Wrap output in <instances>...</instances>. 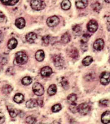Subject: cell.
<instances>
[{
  "mask_svg": "<svg viewBox=\"0 0 110 124\" xmlns=\"http://www.w3.org/2000/svg\"><path fill=\"white\" fill-rule=\"evenodd\" d=\"M15 60L17 64L23 65L27 63L28 57L25 53L23 52H18L16 54Z\"/></svg>",
  "mask_w": 110,
  "mask_h": 124,
  "instance_id": "6da1fadb",
  "label": "cell"
},
{
  "mask_svg": "<svg viewBox=\"0 0 110 124\" xmlns=\"http://www.w3.org/2000/svg\"><path fill=\"white\" fill-rule=\"evenodd\" d=\"M30 6L34 10L40 11L44 9L46 5L44 0H31Z\"/></svg>",
  "mask_w": 110,
  "mask_h": 124,
  "instance_id": "7a4b0ae2",
  "label": "cell"
},
{
  "mask_svg": "<svg viewBox=\"0 0 110 124\" xmlns=\"http://www.w3.org/2000/svg\"><path fill=\"white\" fill-rule=\"evenodd\" d=\"M91 108L88 103H83L79 104L77 107V112L81 116H86L89 113Z\"/></svg>",
  "mask_w": 110,
  "mask_h": 124,
  "instance_id": "3957f363",
  "label": "cell"
},
{
  "mask_svg": "<svg viewBox=\"0 0 110 124\" xmlns=\"http://www.w3.org/2000/svg\"><path fill=\"white\" fill-rule=\"evenodd\" d=\"M32 90L34 93L38 96H41L44 93L43 87L39 83H35L33 85Z\"/></svg>",
  "mask_w": 110,
  "mask_h": 124,
  "instance_id": "277c9868",
  "label": "cell"
},
{
  "mask_svg": "<svg viewBox=\"0 0 110 124\" xmlns=\"http://www.w3.org/2000/svg\"><path fill=\"white\" fill-rule=\"evenodd\" d=\"M53 62L55 66L58 69H61L64 65V59L59 55H56L54 56Z\"/></svg>",
  "mask_w": 110,
  "mask_h": 124,
  "instance_id": "5b68a950",
  "label": "cell"
},
{
  "mask_svg": "<svg viewBox=\"0 0 110 124\" xmlns=\"http://www.w3.org/2000/svg\"><path fill=\"white\" fill-rule=\"evenodd\" d=\"M110 81V73L108 72H104L101 74L100 77V81L104 85H107L109 84Z\"/></svg>",
  "mask_w": 110,
  "mask_h": 124,
  "instance_id": "8992f818",
  "label": "cell"
},
{
  "mask_svg": "<svg viewBox=\"0 0 110 124\" xmlns=\"http://www.w3.org/2000/svg\"><path fill=\"white\" fill-rule=\"evenodd\" d=\"M59 23V19L55 16L49 17L47 20L48 26L50 27H53L57 26Z\"/></svg>",
  "mask_w": 110,
  "mask_h": 124,
  "instance_id": "52a82bcc",
  "label": "cell"
},
{
  "mask_svg": "<svg viewBox=\"0 0 110 124\" xmlns=\"http://www.w3.org/2000/svg\"><path fill=\"white\" fill-rule=\"evenodd\" d=\"M98 23L96 20H91L87 24V29L88 31L90 32L94 33L96 32L98 30Z\"/></svg>",
  "mask_w": 110,
  "mask_h": 124,
  "instance_id": "ba28073f",
  "label": "cell"
},
{
  "mask_svg": "<svg viewBox=\"0 0 110 124\" xmlns=\"http://www.w3.org/2000/svg\"><path fill=\"white\" fill-rule=\"evenodd\" d=\"M104 42L103 39H99L96 40L94 42L93 47L96 50L100 51L104 48Z\"/></svg>",
  "mask_w": 110,
  "mask_h": 124,
  "instance_id": "9c48e42d",
  "label": "cell"
},
{
  "mask_svg": "<svg viewBox=\"0 0 110 124\" xmlns=\"http://www.w3.org/2000/svg\"><path fill=\"white\" fill-rule=\"evenodd\" d=\"M88 0H76L75 5L77 8L79 9H83L88 6Z\"/></svg>",
  "mask_w": 110,
  "mask_h": 124,
  "instance_id": "30bf717a",
  "label": "cell"
},
{
  "mask_svg": "<svg viewBox=\"0 0 110 124\" xmlns=\"http://www.w3.org/2000/svg\"><path fill=\"white\" fill-rule=\"evenodd\" d=\"M37 38V34L33 32H29L26 34L25 36L26 40L30 44L34 43Z\"/></svg>",
  "mask_w": 110,
  "mask_h": 124,
  "instance_id": "8fae6325",
  "label": "cell"
},
{
  "mask_svg": "<svg viewBox=\"0 0 110 124\" xmlns=\"http://www.w3.org/2000/svg\"><path fill=\"white\" fill-rule=\"evenodd\" d=\"M52 70L51 68L49 66H45L41 69V73L43 77H50L52 73Z\"/></svg>",
  "mask_w": 110,
  "mask_h": 124,
  "instance_id": "7c38bea8",
  "label": "cell"
},
{
  "mask_svg": "<svg viewBox=\"0 0 110 124\" xmlns=\"http://www.w3.org/2000/svg\"><path fill=\"white\" fill-rule=\"evenodd\" d=\"M101 121L104 124H109L110 121V112L107 111L104 112L101 117Z\"/></svg>",
  "mask_w": 110,
  "mask_h": 124,
  "instance_id": "4fadbf2b",
  "label": "cell"
},
{
  "mask_svg": "<svg viewBox=\"0 0 110 124\" xmlns=\"http://www.w3.org/2000/svg\"><path fill=\"white\" fill-rule=\"evenodd\" d=\"M39 105L38 101L36 99H30L26 102V107L27 108L30 109L37 107Z\"/></svg>",
  "mask_w": 110,
  "mask_h": 124,
  "instance_id": "5bb4252c",
  "label": "cell"
},
{
  "mask_svg": "<svg viewBox=\"0 0 110 124\" xmlns=\"http://www.w3.org/2000/svg\"><path fill=\"white\" fill-rule=\"evenodd\" d=\"M15 24L16 26L18 29H23L25 26V20L23 17H19L16 20Z\"/></svg>",
  "mask_w": 110,
  "mask_h": 124,
  "instance_id": "9a60e30c",
  "label": "cell"
},
{
  "mask_svg": "<svg viewBox=\"0 0 110 124\" xmlns=\"http://www.w3.org/2000/svg\"><path fill=\"white\" fill-rule=\"evenodd\" d=\"M77 95L75 94L72 93L69 95L67 97V100L70 105H76V101L77 100Z\"/></svg>",
  "mask_w": 110,
  "mask_h": 124,
  "instance_id": "2e32d148",
  "label": "cell"
},
{
  "mask_svg": "<svg viewBox=\"0 0 110 124\" xmlns=\"http://www.w3.org/2000/svg\"><path fill=\"white\" fill-rule=\"evenodd\" d=\"M17 41L15 38H12L9 40L8 43V46L9 49H14L17 46Z\"/></svg>",
  "mask_w": 110,
  "mask_h": 124,
  "instance_id": "e0dca14e",
  "label": "cell"
},
{
  "mask_svg": "<svg viewBox=\"0 0 110 124\" xmlns=\"http://www.w3.org/2000/svg\"><path fill=\"white\" fill-rule=\"evenodd\" d=\"M45 58V53L42 50L38 51L35 54V58L37 61L39 62H42L44 60Z\"/></svg>",
  "mask_w": 110,
  "mask_h": 124,
  "instance_id": "ac0fdd59",
  "label": "cell"
},
{
  "mask_svg": "<svg viewBox=\"0 0 110 124\" xmlns=\"http://www.w3.org/2000/svg\"><path fill=\"white\" fill-rule=\"evenodd\" d=\"M57 88L56 85L52 84L48 88L47 92L49 95L52 96L55 94L57 92Z\"/></svg>",
  "mask_w": 110,
  "mask_h": 124,
  "instance_id": "d6986e66",
  "label": "cell"
},
{
  "mask_svg": "<svg viewBox=\"0 0 110 124\" xmlns=\"http://www.w3.org/2000/svg\"><path fill=\"white\" fill-rule=\"evenodd\" d=\"M14 101L17 103H21L23 102L24 100V96L22 94L17 93L14 97Z\"/></svg>",
  "mask_w": 110,
  "mask_h": 124,
  "instance_id": "ffe728a7",
  "label": "cell"
},
{
  "mask_svg": "<svg viewBox=\"0 0 110 124\" xmlns=\"http://www.w3.org/2000/svg\"><path fill=\"white\" fill-rule=\"evenodd\" d=\"M71 39L70 35L68 33H66L61 37V40L63 44H67L69 42Z\"/></svg>",
  "mask_w": 110,
  "mask_h": 124,
  "instance_id": "44dd1931",
  "label": "cell"
},
{
  "mask_svg": "<svg viewBox=\"0 0 110 124\" xmlns=\"http://www.w3.org/2000/svg\"><path fill=\"white\" fill-rule=\"evenodd\" d=\"M71 6V3L69 0H63L61 3L62 8L64 10L69 9Z\"/></svg>",
  "mask_w": 110,
  "mask_h": 124,
  "instance_id": "7402d4cb",
  "label": "cell"
},
{
  "mask_svg": "<svg viewBox=\"0 0 110 124\" xmlns=\"http://www.w3.org/2000/svg\"><path fill=\"white\" fill-rule=\"evenodd\" d=\"M13 90L12 87L8 85H6L2 87V92L5 94H8L11 93Z\"/></svg>",
  "mask_w": 110,
  "mask_h": 124,
  "instance_id": "603a6c76",
  "label": "cell"
},
{
  "mask_svg": "<svg viewBox=\"0 0 110 124\" xmlns=\"http://www.w3.org/2000/svg\"><path fill=\"white\" fill-rule=\"evenodd\" d=\"M8 54H0V64L2 65H5L8 61Z\"/></svg>",
  "mask_w": 110,
  "mask_h": 124,
  "instance_id": "cb8c5ba5",
  "label": "cell"
},
{
  "mask_svg": "<svg viewBox=\"0 0 110 124\" xmlns=\"http://www.w3.org/2000/svg\"><path fill=\"white\" fill-rule=\"evenodd\" d=\"M69 55L72 58H77L78 55V52L76 49L73 48L69 50Z\"/></svg>",
  "mask_w": 110,
  "mask_h": 124,
  "instance_id": "d4e9b609",
  "label": "cell"
},
{
  "mask_svg": "<svg viewBox=\"0 0 110 124\" xmlns=\"http://www.w3.org/2000/svg\"><path fill=\"white\" fill-rule=\"evenodd\" d=\"M8 110L9 115H10V116L11 117H15L18 115V111L15 108L8 107Z\"/></svg>",
  "mask_w": 110,
  "mask_h": 124,
  "instance_id": "484cf974",
  "label": "cell"
},
{
  "mask_svg": "<svg viewBox=\"0 0 110 124\" xmlns=\"http://www.w3.org/2000/svg\"><path fill=\"white\" fill-rule=\"evenodd\" d=\"M93 61V58L91 56H88L84 58L82 60V63L84 66H88L90 65Z\"/></svg>",
  "mask_w": 110,
  "mask_h": 124,
  "instance_id": "4316f807",
  "label": "cell"
},
{
  "mask_svg": "<svg viewBox=\"0 0 110 124\" xmlns=\"http://www.w3.org/2000/svg\"><path fill=\"white\" fill-rule=\"evenodd\" d=\"M0 1L6 5L12 6L16 4L19 0H0Z\"/></svg>",
  "mask_w": 110,
  "mask_h": 124,
  "instance_id": "83f0119b",
  "label": "cell"
},
{
  "mask_svg": "<svg viewBox=\"0 0 110 124\" xmlns=\"http://www.w3.org/2000/svg\"><path fill=\"white\" fill-rule=\"evenodd\" d=\"M32 82V78L29 77H24L22 79L21 82L23 85H28L31 84Z\"/></svg>",
  "mask_w": 110,
  "mask_h": 124,
  "instance_id": "f1b7e54d",
  "label": "cell"
},
{
  "mask_svg": "<svg viewBox=\"0 0 110 124\" xmlns=\"http://www.w3.org/2000/svg\"><path fill=\"white\" fill-rule=\"evenodd\" d=\"M26 122L27 124H34L37 122V120L35 117L33 116H29L26 118Z\"/></svg>",
  "mask_w": 110,
  "mask_h": 124,
  "instance_id": "f546056e",
  "label": "cell"
},
{
  "mask_svg": "<svg viewBox=\"0 0 110 124\" xmlns=\"http://www.w3.org/2000/svg\"><path fill=\"white\" fill-rule=\"evenodd\" d=\"M61 105L59 103L55 104L52 107V111L54 113H57L61 110Z\"/></svg>",
  "mask_w": 110,
  "mask_h": 124,
  "instance_id": "4dcf8cb0",
  "label": "cell"
},
{
  "mask_svg": "<svg viewBox=\"0 0 110 124\" xmlns=\"http://www.w3.org/2000/svg\"><path fill=\"white\" fill-rule=\"evenodd\" d=\"M50 37L49 35H46L43 37L42 39L43 45L45 46L48 45L50 42Z\"/></svg>",
  "mask_w": 110,
  "mask_h": 124,
  "instance_id": "1f68e13d",
  "label": "cell"
},
{
  "mask_svg": "<svg viewBox=\"0 0 110 124\" xmlns=\"http://www.w3.org/2000/svg\"><path fill=\"white\" fill-rule=\"evenodd\" d=\"M61 83L62 86L64 89L67 90L69 88V86L68 82L64 78H62Z\"/></svg>",
  "mask_w": 110,
  "mask_h": 124,
  "instance_id": "d6a6232c",
  "label": "cell"
},
{
  "mask_svg": "<svg viewBox=\"0 0 110 124\" xmlns=\"http://www.w3.org/2000/svg\"><path fill=\"white\" fill-rule=\"evenodd\" d=\"M15 73V71L13 67H8L6 71V74L8 76H13Z\"/></svg>",
  "mask_w": 110,
  "mask_h": 124,
  "instance_id": "836d02e7",
  "label": "cell"
},
{
  "mask_svg": "<svg viewBox=\"0 0 110 124\" xmlns=\"http://www.w3.org/2000/svg\"><path fill=\"white\" fill-rule=\"evenodd\" d=\"M110 101L109 100H104L100 101V104L101 106L103 107H107L110 106Z\"/></svg>",
  "mask_w": 110,
  "mask_h": 124,
  "instance_id": "e575fe53",
  "label": "cell"
},
{
  "mask_svg": "<svg viewBox=\"0 0 110 124\" xmlns=\"http://www.w3.org/2000/svg\"><path fill=\"white\" fill-rule=\"evenodd\" d=\"M73 31L76 33H78L81 32V28L79 25H75L72 28Z\"/></svg>",
  "mask_w": 110,
  "mask_h": 124,
  "instance_id": "d590c367",
  "label": "cell"
},
{
  "mask_svg": "<svg viewBox=\"0 0 110 124\" xmlns=\"http://www.w3.org/2000/svg\"><path fill=\"white\" fill-rule=\"evenodd\" d=\"M81 49L82 50L85 51L87 50V49L88 48V45H87V42H81Z\"/></svg>",
  "mask_w": 110,
  "mask_h": 124,
  "instance_id": "8d00e7d4",
  "label": "cell"
},
{
  "mask_svg": "<svg viewBox=\"0 0 110 124\" xmlns=\"http://www.w3.org/2000/svg\"><path fill=\"white\" fill-rule=\"evenodd\" d=\"M5 120L4 115L2 113H0V124H2L4 123Z\"/></svg>",
  "mask_w": 110,
  "mask_h": 124,
  "instance_id": "74e56055",
  "label": "cell"
},
{
  "mask_svg": "<svg viewBox=\"0 0 110 124\" xmlns=\"http://www.w3.org/2000/svg\"><path fill=\"white\" fill-rule=\"evenodd\" d=\"M5 16L2 12L0 11V23L3 22L5 20Z\"/></svg>",
  "mask_w": 110,
  "mask_h": 124,
  "instance_id": "f35d334b",
  "label": "cell"
},
{
  "mask_svg": "<svg viewBox=\"0 0 110 124\" xmlns=\"http://www.w3.org/2000/svg\"><path fill=\"white\" fill-rule=\"evenodd\" d=\"M3 39V36L2 33L0 31V44L2 41Z\"/></svg>",
  "mask_w": 110,
  "mask_h": 124,
  "instance_id": "ab89813d",
  "label": "cell"
},
{
  "mask_svg": "<svg viewBox=\"0 0 110 124\" xmlns=\"http://www.w3.org/2000/svg\"><path fill=\"white\" fill-rule=\"evenodd\" d=\"M105 1L106 2L108 3H110V0H105Z\"/></svg>",
  "mask_w": 110,
  "mask_h": 124,
  "instance_id": "60d3db41",
  "label": "cell"
}]
</instances>
